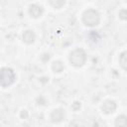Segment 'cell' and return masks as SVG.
<instances>
[{
  "label": "cell",
  "instance_id": "cell-1",
  "mask_svg": "<svg viewBox=\"0 0 127 127\" xmlns=\"http://www.w3.org/2000/svg\"><path fill=\"white\" fill-rule=\"evenodd\" d=\"M15 80V72L10 67H2L0 69V85L3 87L11 85Z\"/></svg>",
  "mask_w": 127,
  "mask_h": 127
},
{
  "label": "cell",
  "instance_id": "cell-2",
  "mask_svg": "<svg viewBox=\"0 0 127 127\" xmlns=\"http://www.w3.org/2000/svg\"><path fill=\"white\" fill-rule=\"evenodd\" d=\"M86 61L85 52L81 49H75L69 55V62L73 66H81Z\"/></svg>",
  "mask_w": 127,
  "mask_h": 127
},
{
  "label": "cell",
  "instance_id": "cell-3",
  "mask_svg": "<svg viewBox=\"0 0 127 127\" xmlns=\"http://www.w3.org/2000/svg\"><path fill=\"white\" fill-rule=\"evenodd\" d=\"M82 22L86 26H96L99 23V14L96 10L88 9L82 15Z\"/></svg>",
  "mask_w": 127,
  "mask_h": 127
},
{
  "label": "cell",
  "instance_id": "cell-4",
  "mask_svg": "<svg viewBox=\"0 0 127 127\" xmlns=\"http://www.w3.org/2000/svg\"><path fill=\"white\" fill-rule=\"evenodd\" d=\"M101 109L103 113L105 114H111L115 111L116 109V103L113 100H105L101 106Z\"/></svg>",
  "mask_w": 127,
  "mask_h": 127
},
{
  "label": "cell",
  "instance_id": "cell-5",
  "mask_svg": "<svg viewBox=\"0 0 127 127\" xmlns=\"http://www.w3.org/2000/svg\"><path fill=\"white\" fill-rule=\"evenodd\" d=\"M64 117V110L61 109V108H58V109H55L52 113H51V119L53 122L55 123H58V122H61Z\"/></svg>",
  "mask_w": 127,
  "mask_h": 127
},
{
  "label": "cell",
  "instance_id": "cell-6",
  "mask_svg": "<svg viewBox=\"0 0 127 127\" xmlns=\"http://www.w3.org/2000/svg\"><path fill=\"white\" fill-rule=\"evenodd\" d=\"M29 13L32 17L34 18H39L42 14H43V8L39 5H36V4H32L30 6V9H29Z\"/></svg>",
  "mask_w": 127,
  "mask_h": 127
},
{
  "label": "cell",
  "instance_id": "cell-7",
  "mask_svg": "<svg viewBox=\"0 0 127 127\" xmlns=\"http://www.w3.org/2000/svg\"><path fill=\"white\" fill-rule=\"evenodd\" d=\"M35 38H36V35L33 31L31 30H27L24 32L23 34V41L26 43V44H32L34 41H35Z\"/></svg>",
  "mask_w": 127,
  "mask_h": 127
},
{
  "label": "cell",
  "instance_id": "cell-8",
  "mask_svg": "<svg viewBox=\"0 0 127 127\" xmlns=\"http://www.w3.org/2000/svg\"><path fill=\"white\" fill-rule=\"evenodd\" d=\"M116 127H126L127 126V117L125 115H119L115 119Z\"/></svg>",
  "mask_w": 127,
  "mask_h": 127
},
{
  "label": "cell",
  "instance_id": "cell-9",
  "mask_svg": "<svg viewBox=\"0 0 127 127\" xmlns=\"http://www.w3.org/2000/svg\"><path fill=\"white\" fill-rule=\"evenodd\" d=\"M119 64L121 65V67L126 70L127 69V53L126 52H123L121 53L120 57H119Z\"/></svg>",
  "mask_w": 127,
  "mask_h": 127
},
{
  "label": "cell",
  "instance_id": "cell-10",
  "mask_svg": "<svg viewBox=\"0 0 127 127\" xmlns=\"http://www.w3.org/2000/svg\"><path fill=\"white\" fill-rule=\"evenodd\" d=\"M52 68L55 72H62L63 69H64V64H62V62L60 61H56L53 63V65H52Z\"/></svg>",
  "mask_w": 127,
  "mask_h": 127
},
{
  "label": "cell",
  "instance_id": "cell-11",
  "mask_svg": "<svg viewBox=\"0 0 127 127\" xmlns=\"http://www.w3.org/2000/svg\"><path fill=\"white\" fill-rule=\"evenodd\" d=\"M50 4L54 8L60 9V8H62L64 5V0H50Z\"/></svg>",
  "mask_w": 127,
  "mask_h": 127
},
{
  "label": "cell",
  "instance_id": "cell-12",
  "mask_svg": "<svg viewBox=\"0 0 127 127\" xmlns=\"http://www.w3.org/2000/svg\"><path fill=\"white\" fill-rule=\"evenodd\" d=\"M119 17L122 20H126L127 19V11H126V9H122V10L119 11Z\"/></svg>",
  "mask_w": 127,
  "mask_h": 127
},
{
  "label": "cell",
  "instance_id": "cell-13",
  "mask_svg": "<svg viewBox=\"0 0 127 127\" xmlns=\"http://www.w3.org/2000/svg\"><path fill=\"white\" fill-rule=\"evenodd\" d=\"M79 107H80V103H79V102H74V103L72 104V108H73L74 110L79 109Z\"/></svg>",
  "mask_w": 127,
  "mask_h": 127
},
{
  "label": "cell",
  "instance_id": "cell-14",
  "mask_svg": "<svg viewBox=\"0 0 127 127\" xmlns=\"http://www.w3.org/2000/svg\"><path fill=\"white\" fill-rule=\"evenodd\" d=\"M27 116H28L27 111H26V110H23V111L21 112V117H22V118H26Z\"/></svg>",
  "mask_w": 127,
  "mask_h": 127
}]
</instances>
